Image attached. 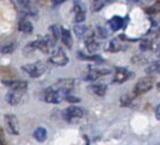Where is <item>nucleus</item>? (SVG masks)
I'll return each instance as SVG.
<instances>
[{
    "label": "nucleus",
    "instance_id": "nucleus-27",
    "mask_svg": "<svg viewBox=\"0 0 160 145\" xmlns=\"http://www.w3.org/2000/svg\"><path fill=\"white\" fill-rule=\"evenodd\" d=\"M131 62L133 63V64H135V65L141 66L143 64H146L147 63V60L145 59V57H143V56L136 55V56H133V57H132Z\"/></svg>",
    "mask_w": 160,
    "mask_h": 145
},
{
    "label": "nucleus",
    "instance_id": "nucleus-24",
    "mask_svg": "<svg viewBox=\"0 0 160 145\" xmlns=\"http://www.w3.org/2000/svg\"><path fill=\"white\" fill-rule=\"evenodd\" d=\"M145 12L148 13V14H151V15H154V14H160V0L156 1L154 3L152 6L148 7L145 9Z\"/></svg>",
    "mask_w": 160,
    "mask_h": 145
},
{
    "label": "nucleus",
    "instance_id": "nucleus-3",
    "mask_svg": "<svg viewBox=\"0 0 160 145\" xmlns=\"http://www.w3.org/2000/svg\"><path fill=\"white\" fill-rule=\"evenodd\" d=\"M153 85H154V79L152 77L147 76V77L140 78L133 88V94H135L136 97L144 94L151 90L153 88Z\"/></svg>",
    "mask_w": 160,
    "mask_h": 145
},
{
    "label": "nucleus",
    "instance_id": "nucleus-22",
    "mask_svg": "<svg viewBox=\"0 0 160 145\" xmlns=\"http://www.w3.org/2000/svg\"><path fill=\"white\" fill-rule=\"evenodd\" d=\"M16 47H17V44L14 43V42L4 44V45L0 46V53L1 54H11V53L14 52Z\"/></svg>",
    "mask_w": 160,
    "mask_h": 145
},
{
    "label": "nucleus",
    "instance_id": "nucleus-36",
    "mask_svg": "<svg viewBox=\"0 0 160 145\" xmlns=\"http://www.w3.org/2000/svg\"><path fill=\"white\" fill-rule=\"evenodd\" d=\"M156 88H157V91L160 92V81H159V82L156 85Z\"/></svg>",
    "mask_w": 160,
    "mask_h": 145
},
{
    "label": "nucleus",
    "instance_id": "nucleus-37",
    "mask_svg": "<svg viewBox=\"0 0 160 145\" xmlns=\"http://www.w3.org/2000/svg\"><path fill=\"white\" fill-rule=\"evenodd\" d=\"M158 55L160 56V46H159V48H158Z\"/></svg>",
    "mask_w": 160,
    "mask_h": 145
},
{
    "label": "nucleus",
    "instance_id": "nucleus-8",
    "mask_svg": "<svg viewBox=\"0 0 160 145\" xmlns=\"http://www.w3.org/2000/svg\"><path fill=\"white\" fill-rule=\"evenodd\" d=\"M2 83L12 91L25 92L28 88V82L26 81H16V80H2Z\"/></svg>",
    "mask_w": 160,
    "mask_h": 145
},
{
    "label": "nucleus",
    "instance_id": "nucleus-12",
    "mask_svg": "<svg viewBox=\"0 0 160 145\" xmlns=\"http://www.w3.org/2000/svg\"><path fill=\"white\" fill-rule=\"evenodd\" d=\"M84 39H85V45H86L87 49L89 50L90 53L97 51V50L98 49V47H100V44H98V42H96L95 34H93L92 31L88 30L86 35L84 36Z\"/></svg>",
    "mask_w": 160,
    "mask_h": 145
},
{
    "label": "nucleus",
    "instance_id": "nucleus-6",
    "mask_svg": "<svg viewBox=\"0 0 160 145\" xmlns=\"http://www.w3.org/2000/svg\"><path fill=\"white\" fill-rule=\"evenodd\" d=\"M133 72H130L129 70L125 68H115V74L113 78V82L115 83H122L126 81L130 80L131 78H133Z\"/></svg>",
    "mask_w": 160,
    "mask_h": 145
},
{
    "label": "nucleus",
    "instance_id": "nucleus-7",
    "mask_svg": "<svg viewBox=\"0 0 160 145\" xmlns=\"http://www.w3.org/2000/svg\"><path fill=\"white\" fill-rule=\"evenodd\" d=\"M82 115H84L82 108L80 107H76V105H71L63 111V118L68 121H71L73 118H82Z\"/></svg>",
    "mask_w": 160,
    "mask_h": 145
},
{
    "label": "nucleus",
    "instance_id": "nucleus-31",
    "mask_svg": "<svg viewBox=\"0 0 160 145\" xmlns=\"http://www.w3.org/2000/svg\"><path fill=\"white\" fill-rule=\"evenodd\" d=\"M65 99L67 100L68 102L70 103H78L81 102V99L79 98H77V97H74V96H71V94H67L65 98Z\"/></svg>",
    "mask_w": 160,
    "mask_h": 145
},
{
    "label": "nucleus",
    "instance_id": "nucleus-15",
    "mask_svg": "<svg viewBox=\"0 0 160 145\" xmlns=\"http://www.w3.org/2000/svg\"><path fill=\"white\" fill-rule=\"evenodd\" d=\"M60 36L64 45L68 49H72L74 43H73V37H72L71 31L66 29V28H62V29L60 30Z\"/></svg>",
    "mask_w": 160,
    "mask_h": 145
},
{
    "label": "nucleus",
    "instance_id": "nucleus-14",
    "mask_svg": "<svg viewBox=\"0 0 160 145\" xmlns=\"http://www.w3.org/2000/svg\"><path fill=\"white\" fill-rule=\"evenodd\" d=\"M22 92H20V91H12L7 92L6 96H5V99L10 105H17L22 98Z\"/></svg>",
    "mask_w": 160,
    "mask_h": 145
},
{
    "label": "nucleus",
    "instance_id": "nucleus-4",
    "mask_svg": "<svg viewBox=\"0 0 160 145\" xmlns=\"http://www.w3.org/2000/svg\"><path fill=\"white\" fill-rule=\"evenodd\" d=\"M22 71L27 72L31 78H39L46 72V65L43 62H35L21 67Z\"/></svg>",
    "mask_w": 160,
    "mask_h": 145
},
{
    "label": "nucleus",
    "instance_id": "nucleus-28",
    "mask_svg": "<svg viewBox=\"0 0 160 145\" xmlns=\"http://www.w3.org/2000/svg\"><path fill=\"white\" fill-rule=\"evenodd\" d=\"M92 2V9L93 11H100L104 5L102 0H91Z\"/></svg>",
    "mask_w": 160,
    "mask_h": 145
},
{
    "label": "nucleus",
    "instance_id": "nucleus-9",
    "mask_svg": "<svg viewBox=\"0 0 160 145\" xmlns=\"http://www.w3.org/2000/svg\"><path fill=\"white\" fill-rule=\"evenodd\" d=\"M5 122L8 128V132L12 135H18L19 134V124L18 119L13 114H6L4 116Z\"/></svg>",
    "mask_w": 160,
    "mask_h": 145
},
{
    "label": "nucleus",
    "instance_id": "nucleus-35",
    "mask_svg": "<svg viewBox=\"0 0 160 145\" xmlns=\"http://www.w3.org/2000/svg\"><path fill=\"white\" fill-rule=\"evenodd\" d=\"M129 2H132V3H139L140 0H128Z\"/></svg>",
    "mask_w": 160,
    "mask_h": 145
},
{
    "label": "nucleus",
    "instance_id": "nucleus-26",
    "mask_svg": "<svg viewBox=\"0 0 160 145\" xmlns=\"http://www.w3.org/2000/svg\"><path fill=\"white\" fill-rule=\"evenodd\" d=\"M50 31H51V38L53 39V41L56 43L60 37V29L57 25H52L50 27Z\"/></svg>",
    "mask_w": 160,
    "mask_h": 145
},
{
    "label": "nucleus",
    "instance_id": "nucleus-18",
    "mask_svg": "<svg viewBox=\"0 0 160 145\" xmlns=\"http://www.w3.org/2000/svg\"><path fill=\"white\" fill-rule=\"evenodd\" d=\"M90 90L98 97H103L107 92L108 87L106 83H93L90 86Z\"/></svg>",
    "mask_w": 160,
    "mask_h": 145
},
{
    "label": "nucleus",
    "instance_id": "nucleus-20",
    "mask_svg": "<svg viewBox=\"0 0 160 145\" xmlns=\"http://www.w3.org/2000/svg\"><path fill=\"white\" fill-rule=\"evenodd\" d=\"M147 75L151 74H160V60L154 61L145 69Z\"/></svg>",
    "mask_w": 160,
    "mask_h": 145
},
{
    "label": "nucleus",
    "instance_id": "nucleus-33",
    "mask_svg": "<svg viewBox=\"0 0 160 145\" xmlns=\"http://www.w3.org/2000/svg\"><path fill=\"white\" fill-rule=\"evenodd\" d=\"M155 116H156V118L160 121V103L155 108Z\"/></svg>",
    "mask_w": 160,
    "mask_h": 145
},
{
    "label": "nucleus",
    "instance_id": "nucleus-21",
    "mask_svg": "<svg viewBox=\"0 0 160 145\" xmlns=\"http://www.w3.org/2000/svg\"><path fill=\"white\" fill-rule=\"evenodd\" d=\"M77 55H78V59H80V60L92 61V62H96V63H102L103 62V60L100 57V56H87L82 52H79Z\"/></svg>",
    "mask_w": 160,
    "mask_h": 145
},
{
    "label": "nucleus",
    "instance_id": "nucleus-11",
    "mask_svg": "<svg viewBox=\"0 0 160 145\" xmlns=\"http://www.w3.org/2000/svg\"><path fill=\"white\" fill-rule=\"evenodd\" d=\"M126 40H122V38L118 37V38H115L113 40L110 41L108 44V47L107 50L109 52H119V51H123V50L126 49L128 45H125Z\"/></svg>",
    "mask_w": 160,
    "mask_h": 145
},
{
    "label": "nucleus",
    "instance_id": "nucleus-17",
    "mask_svg": "<svg viewBox=\"0 0 160 145\" xmlns=\"http://www.w3.org/2000/svg\"><path fill=\"white\" fill-rule=\"evenodd\" d=\"M74 13H75V21L77 23H82L86 19V11L82 9V7L80 4H75L73 8Z\"/></svg>",
    "mask_w": 160,
    "mask_h": 145
},
{
    "label": "nucleus",
    "instance_id": "nucleus-1",
    "mask_svg": "<svg viewBox=\"0 0 160 145\" xmlns=\"http://www.w3.org/2000/svg\"><path fill=\"white\" fill-rule=\"evenodd\" d=\"M75 81L72 79H61L51 87L45 88L43 98L48 103H60L66 96L73 90Z\"/></svg>",
    "mask_w": 160,
    "mask_h": 145
},
{
    "label": "nucleus",
    "instance_id": "nucleus-23",
    "mask_svg": "<svg viewBox=\"0 0 160 145\" xmlns=\"http://www.w3.org/2000/svg\"><path fill=\"white\" fill-rule=\"evenodd\" d=\"M88 30H89V28L85 25H76L74 27V32L78 38H84Z\"/></svg>",
    "mask_w": 160,
    "mask_h": 145
},
{
    "label": "nucleus",
    "instance_id": "nucleus-29",
    "mask_svg": "<svg viewBox=\"0 0 160 145\" xmlns=\"http://www.w3.org/2000/svg\"><path fill=\"white\" fill-rule=\"evenodd\" d=\"M96 36H98V37H100V38H107L108 36V31L104 29V28H102V27H97V30H96V32L93 33Z\"/></svg>",
    "mask_w": 160,
    "mask_h": 145
},
{
    "label": "nucleus",
    "instance_id": "nucleus-10",
    "mask_svg": "<svg viewBox=\"0 0 160 145\" xmlns=\"http://www.w3.org/2000/svg\"><path fill=\"white\" fill-rule=\"evenodd\" d=\"M128 16H126V17H121V16H118L115 15L113 16L112 18H110L108 20V25L110 27V29L112 31H118L120 30L121 28L125 27V25L128 24Z\"/></svg>",
    "mask_w": 160,
    "mask_h": 145
},
{
    "label": "nucleus",
    "instance_id": "nucleus-34",
    "mask_svg": "<svg viewBox=\"0 0 160 145\" xmlns=\"http://www.w3.org/2000/svg\"><path fill=\"white\" fill-rule=\"evenodd\" d=\"M65 1H66V0H51V2H52V4L54 5V6H58V5L62 4Z\"/></svg>",
    "mask_w": 160,
    "mask_h": 145
},
{
    "label": "nucleus",
    "instance_id": "nucleus-5",
    "mask_svg": "<svg viewBox=\"0 0 160 145\" xmlns=\"http://www.w3.org/2000/svg\"><path fill=\"white\" fill-rule=\"evenodd\" d=\"M50 62L53 65H56L59 67H65L69 63V57L62 48H58L57 51H55L54 54L51 56Z\"/></svg>",
    "mask_w": 160,
    "mask_h": 145
},
{
    "label": "nucleus",
    "instance_id": "nucleus-19",
    "mask_svg": "<svg viewBox=\"0 0 160 145\" xmlns=\"http://www.w3.org/2000/svg\"><path fill=\"white\" fill-rule=\"evenodd\" d=\"M33 136L38 142H44L47 139V129L45 127H38L33 133Z\"/></svg>",
    "mask_w": 160,
    "mask_h": 145
},
{
    "label": "nucleus",
    "instance_id": "nucleus-32",
    "mask_svg": "<svg viewBox=\"0 0 160 145\" xmlns=\"http://www.w3.org/2000/svg\"><path fill=\"white\" fill-rule=\"evenodd\" d=\"M0 144H6V140H5V135L4 131L2 130V128L0 127Z\"/></svg>",
    "mask_w": 160,
    "mask_h": 145
},
{
    "label": "nucleus",
    "instance_id": "nucleus-30",
    "mask_svg": "<svg viewBox=\"0 0 160 145\" xmlns=\"http://www.w3.org/2000/svg\"><path fill=\"white\" fill-rule=\"evenodd\" d=\"M140 49L142 51H147V50L152 49V41L149 40H142L140 42Z\"/></svg>",
    "mask_w": 160,
    "mask_h": 145
},
{
    "label": "nucleus",
    "instance_id": "nucleus-25",
    "mask_svg": "<svg viewBox=\"0 0 160 145\" xmlns=\"http://www.w3.org/2000/svg\"><path fill=\"white\" fill-rule=\"evenodd\" d=\"M136 96L134 94L133 97H130L128 96V94H125V96H123L122 98H120V103L122 107H131L132 102H133V99Z\"/></svg>",
    "mask_w": 160,
    "mask_h": 145
},
{
    "label": "nucleus",
    "instance_id": "nucleus-2",
    "mask_svg": "<svg viewBox=\"0 0 160 145\" xmlns=\"http://www.w3.org/2000/svg\"><path fill=\"white\" fill-rule=\"evenodd\" d=\"M55 43L53 41V39L51 36H47L43 39H39V40H35L31 43H29L28 45L26 46L25 52H32L35 51V50H40V51L44 54H48L50 53L51 49L55 46Z\"/></svg>",
    "mask_w": 160,
    "mask_h": 145
},
{
    "label": "nucleus",
    "instance_id": "nucleus-16",
    "mask_svg": "<svg viewBox=\"0 0 160 145\" xmlns=\"http://www.w3.org/2000/svg\"><path fill=\"white\" fill-rule=\"evenodd\" d=\"M33 25L30 21H28L27 19L22 18L19 23H18V30L22 33H25V34H31L33 32Z\"/></svg>",
    "mask_w": 160,
    "mask_h": 145
},
{
    "label": "nucleus",
    "instance_id": "nucleus-13",
    "mask_svg": "<svg viewBox=\"0 0 160 145\" xmlns=\"http://www.w3.org/2000/svg\"><path fill=\"white\" fill-rule=\"evenodd\" d=\"M109 70H106V69H98V68H90L89 72L87 74L86 80L87 81H97L100 79L101 77L106 76L108 74H109Z\"/></svg>",
    "mask_w": 160,
    "mask_h": 145
}]
</instances>
